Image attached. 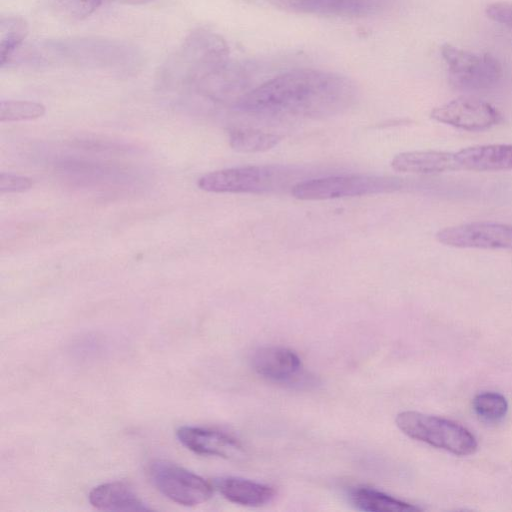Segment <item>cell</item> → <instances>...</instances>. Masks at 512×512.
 <instances>
[{
  "label": "cell",
  "instance_id": "19",
  "mask_svg": "<svg viewBox=\"0 0 512 512\" xmlns=\"http://www.w3.org/2000/svg\"><path fill=\"white\" fill-rule=\"evenodd\" d=\"M278 134L251 128H234L229 132L230 146L239 152L255 153L272 149L281 141Z\"/></svg>",
  "mask_w": 512,
  "mask_h": 512
},
{
  "label": "cell",
  "instance_id": "15",
  "mask_svg": "<svg viewBox=\"0 0 512 512\" xmlns=\"http://www.w3.org/2000/svg\"><path fill=\"white\" fill-rule=\"evenodd\" d=\"M89 502L93 507L106 511L151 509L123 482H108L94 487L89 493Z\"/></svg>",
  "mask_w": 512,
  "mask_h": 512
},
{
  "label": "cell",
  "instance_id": "4",
  "mask_svg": "<svg viewBox=\"0 0 512 512\" xmlns=\"http://www.w3.org/2000/svg\"><path fill=\"white\" fill-rule=\"evenodd\" d=\"M396 424L407 436L455 455L466 456L477 450L474 435L450 419L404 411L397 415Z\"/></svg>",
  "mask_w": 512,
  "mask_h": 512
},
{
  "label": "cell",
  "instance_id": "14",
  "mask_svg": "<svg viewBox=\"0 0 512 512\" xmlns=\"http://www.w3.org/2000/svg\"><path fill=\"white\" fill-rule=\"evenodd\" d=\"M391 167L396 172L422 175L459 170L454 153L436 150L399 153L391 160Z\"/></svg>",
  "mask_w": 512,
  "mask_h": 512
},
{
  "label": "cell",
  "instance_id": "13",
  "mask_svg": "<svg viewBox=\"0 0 512 512\" xmlns=\"http://www.w3.org/2000/svg\"><path fill=\"white\" fill-rule=\"evenodd\" d=\"M459 170L478 172L512 170V144L475 145L455 152Z\"/></svg>",
  "mask_w": 512,
  "mask_h": 512
},
{
  "label": "cell",
  "instance_id": "8",
  "mask_svg": "<svg viewBox=\"0 0 512 512\" xmlns=\"http://www.w3.org/2000/svg\"><path fill=\"white\" fill-rule=\"evenodd\" d=\"M435 237L450 247L512 250V224L489 221L463 223L443 228Z\"/></svg>",
  "mask_w": 512,
  "mask_h": 512
},
{
  "label": "cell",
  "instance_id": "20",
  "mask_svg": "<svg viewBox=\"0 0 512 512\" xmlns=\"http://www.w3.org/2000/svg\"><path fill=\"white\" fill-rule=\"evenodd\" d=\"M28 33L24 19L17 16L1 17L0 20V63L6 65Z\"/></svg>",
  "mask_w": 512,
  "mask_h": 512
},
{
  "label": "cell",
  "instance_id": "22",
  "mask_svg": "<svg viewBox=\"0 0 512 512\" xmlns=\"http://www.w3.org/2000/svg\"><path fill=\"white\" fill-rule=\"evenodd\" d=\"M46 112L43 104L26 100H8L0 103V121L16 122L34 120Z\"/></svg>",
  "mask_w": 512,
  "mask_h": 512
},
{
  "label": "cell",
  "instance_id": "10",
  "mask_svg": "<svg viewBox=\"0 0 512 512\" xmlns=\"http://www.w3.org/2000/svg\"><path fill=\"white\" fill-rule=\"evenodd\" d=\"M286 11L338 17H364L382 11L389 0H267Z\"/></svg>",
  "mask_w": 512,
  "mask_h": 512
},
{
  "label": "cell",
  "instance_id": "5",
  "mask_svg": "<svg viewBox=\"0 0 512 512\" xmlns=\"http://www.w3.org/2000/svg\"><path fill=\"white\" fill-rule=\"evenodd\" d=\"M401 187L399 179L372 174H345L297 182L291 194L299 200H328L385 193Z\"/></svg>",
  "mask_w": 512,
  "mask_h": 512
},
{
  "label": "cell",
  "instance_id": "9",
  "mask_svg": "<svg viewBox=\"0 0 512 512\" xmlns=\"http://www.w3.org/2000/svg\"><path fill=\"white\" fill-rule=\"evenodd\" d=\"M430 117L437 122L467 131L488 129L501 119L495 107L471 96H460L433 108Z\"/></svg>",
  "mask_w": 512,
  "mask_h": 512
},
{
  "label": "cell",
  "instance_id": "16",
  "mask_svg": "<svg viewBox=\"0 0 512 512\" xmlns=\"http://www.w3.org/2000/svg\"><path fill=\"white\" fill-rule=\"evenodd\" d=\"M221 495L228 501L250 507L269 503L275 497L273 487L239 477H223L216 481Z\"/></svg>",
  "mask_w": 512,
  "mask_h": 512
},
{
  "label": "cell",
  "instance_id": "11",
  "mask_svg": "<svg viewBox=\"0 0 512 512\" xmlns=\"http://www.w3.org/2000/svg\"><path fill=\"white\" fill-rule=\"evenodd\" d=\"M176 436L184 447L196 454L235 458L243 451L237 439L213 429L182 426Z\"/></svg>",
  "mask_w": 512,
  "mask_h": 512
},
{
  "label": "cell",
  "instance_id": "17",
  "mask_svg": "<svg viewBox=\"0 0 512 512\" xmlns=\"http://www.w3.org/2000/svg\"><path fill=\"white\" fill-rule=\"evenodd\" d=\"M353 505L367 512H411L421 510L410 503L368 487H357L350 493Z\"/></svg>",
  "mask_w": 512,
  "mask_h": 512
},
{
  "label": "cell",
  "instance_id": "23",
  "mask_svg": "<svg viewBox=\"0 0 512 512\" xmlns=\"http://www.w3.org/2000/svg\"><path fill=\"white\" fill-rule=\"evenodd\" d=\"M33 185L32 179L14 174H0V193H15L29 190Z\"/></svg>",
  "mask_w": 512,
  "mask_h": 512
},
{
  "label": "cell",
  "instance_id": "7",
  "mask_svg": "<svg viewBox=\"0 0 512 512\" xmlns=\"http://www.w3.org/2000/svg\"><path fill=\"white\" fill-rule=\"evenodd\" d=\"M149 476L161 494L180 505L204 503L213 493L212 485L204 478L165 460L153 461L149 466Z\"/></svg>",
  "mask_w": 512,
  "mask_h": 512
},
{
  "label": "cell",
  "instance_id": "2",
  "mask_svg": "<svg viewBox=\"0 0 512 512\" xmlns=\"http://www.w3.org/2000/svg\"><path fill=\"white\" fill-rule=\"evenodd\" d=\"M7 64L33 68L75 67L121 71L138 68L141 55L134 46L119 40L70 38L21 46Z\"/></svg>",
  "mask_w": 512,
  "mask_h": 512
},
{
  "label": "cell",
  "instance_id": "3",
  "mask_svg": "<svg viewBox=\"0 0 512 512\" xmlns=\"http://www.w3.org/2000/svg\"><path fill=\"white\" fill-rule=\"evenodd\" d=\"M298 170L286 166L248 165L213 171L201 176L197 185L212 193L263 194L292 187Z\"/></svg>",
  "mask_w": 512,
  "mask_h": 512
},
{
  "label": "cell",
  "instance_id": "18",
  "mask_svg": "<svg viewBox=\"0 0 512 512\" xmlns=\"http://www.w3.org/2000/svg\"><path fill=\"white\" fill-rule=\"evenodd\" d=\"M154 0H48L51 10L66 20H82L100 7L111 4L141 5Z\"/></svg>",
  "mask_w": 512,
  "mask_h": 512
},
{
  "label": "cell",
  "instance_id": "24",
  "mask_svg": "<svg viewBox=\"0 0 512 512\" xmlns=\"http://www.w3.org/2000/svg\"><path fill=\"white\" fill-rule=\"evenodd\" d=\"M486 14L491 20L512 28V3L493 2L487 5Z\"/></svg>",
  "mask_w": 512,
  "mask_h": 512
},
{
  "label": "cell",
  "instance_id": "21",
  "mask_svg": "<svg viewBox=\"0 0 512 512\" xmlns=\"http://www.w3.org/2000/svg\"><path fill=\"white\" fill-rule=\"evenodd\" d=\"M472 405L477 416L490 423L502 420L508 411L506 398L497 392L489 391L477 394Z\"/></svg>",
  "mask_w": 512,
  "mask_h": 512
},
{
  "label": "cell",
  "instance_id": "12",
  "mask_svg": "<svg viewBox=\"0 0 512 512\" xmlns=\"http://www.w3.org/2000/svg\"><path fill=\"white\" fill-rule=\"evenodd\" d=\"M251 362L254 371L270 381L292 383L301 375V360L288 348H259L254 352Z\"/></svg>",
  "mask_w": 512,
  "mask_h": 512
},
{
  "label": "cell",
  "instance_id": "1",
  "mask_svg": "<svg viewBox=\"0 0 512 512\" xmlns=\"http://www.w3.org/2000/svg\"><path fill=\"white\" fill-rule=\"evenodd\" d=\"M356 98V85L344 75L296 69L247 91L233 107L254 115L323 119L346 112Z\"/></svg>",
  "mask_w": 512,
  "mask_h": 512
},
{
  "label": "cell",
  "instance_id": "6",
  "mask_svg": "<svg viewBox=\"0 0 512 512\" xmlns=\"http://www.w3.org/2000/svg\"><path fill=\"white\" fill-rule=\"evenodd\" d=\"M441 55L448 66L450 83L458 89L487 90L503 76L501 63L489 53L477 54L445 43Z\"/></svg>",
  "mask_w": 512,
  "mask_h": 512
}]
</instances>
